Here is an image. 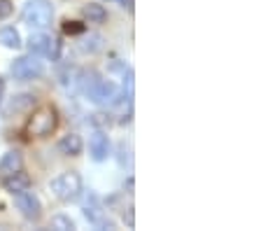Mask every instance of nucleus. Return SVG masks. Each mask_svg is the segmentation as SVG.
Segmentation results:
<instances>
[{
	"label": "nucleus",
	"instance_id": "obj_13",
	"mask_svg": "<svg viewBox=\"0 0 261 231\" xmlns=\"http://www.w3.org/2000/svg\"><path fill=\"white\" fill-rule=\"evenodd\" d=\"M82 17L87 19L89 23H105L108 21V10L100 3H87L82 7Z\"/></svg>",
	"mask_w": 261,
	"mask_h": 231
},
{
	"label": "nucleus",
	"instance_id": "obj_10",
	"mask_svg": "<svg viewBox=\"0 0 261 231\" xmlns=\"http://www.w3.org/2000/svg\"><path fill=\"white\" fill-rule=\"evenodd\" d=\"M23 168V157L21 152H16V149H10V152L3 154V159H0V175H10V173H16Z\"/></svg>",
	"mask_w": 261,
	"mask_h": 231
},
{
	"label": "nucleus",
	"instance_id": "obj_14",
	"mask_svg": "<svg viewBox=\"0 0 261 231\" xmlns=\"http://www.w3.org/2000/svg\"><path fill=\"white\" fill-rule=\"evenodd\" d=\"M0 44L3 47H7V49H21V35H19V31L16 28H12V26H7V28H3L0 31Z\"/></svg>",
	"mask_w": 261,
	"mask_h": 231
},
{
	"label": "nucleus",
	"instance_id": "obj_18",
	"mask_svg": "<svg viewBox=\"0 0 261 231\" xmlns=\"http://www.w3.org/2000/svg\"><path fill=\"white\" fill-rule=\"evenodd\" d=\"M91 124L98 129H110L112 126V115H108V112H96V115H91Z\"/></svg>",
	"mask_w": 261,
	"mask_h": 231
},
{
	"label": "nucleus",
	"instance_id": "obj_4",
	"mask_svg": "<svg viewBox=\"0 0 261 231\" xmlns=\"http://www.w3.org/2000/svg\"><path fill=\"white\" fill-rule=\"evenodd\" d=\"M10 70H12V77H14L16 82H33V80H38V77L44 72V66L38 56L31 54V56L16 59L14 63H12Z\"/></svg>",
	"mask_w": 261,
	"mask_h": 231
},
{
	"label": "nucleus",
	"instance_id": "obj_1",
	"mask_svg": "<svg viewBox=\"0 0 261 231\" xmlns=\"http://www.w3.org/2000/svg\"><path fill=\"white\" fill-rule=\"evenodd\" d=\"M59 126V112L54 105H40L38 110H33L28 117L26 133L31 138H49Z\"/></svg>",
	"mask_w": 261,
	"mask_h": 231
},
{
	"label": "nucleus",
	"instance_id": "obj_5",
	"mask_svg": "<svg viewBox=\"0 0 261 231\" xmlns=\"http://www.w3.org/2000/svg\"><path fill=\"white\" fill-rule=\"evenodd\" d=\"M82 213L96 229H114V220L108 217V210H105V206L100 203V198L96 194L87 196V201L82 203Z\"/></svg>",
	"mask_w": 261,
	"mask_h": 231
},
{
	"label": "nucleus",
	"instance_id": "obj_7",
	"mask_svg": "<svg viewBox=\"0 0 261 231\" xmlns=\"http://www.w3.org/2000/svg\"><path fill=\"white\" fill-rule=\"evenodd\" d=\"M14 206L28 222H38L40 217H42V203H40V198L33 192H28V189L14 194Z\"/></svg>",
	"mask_w": 261,
	"mask_h": 231
},
{
	"label": "nucleus",
	"instance_id": "obj_17",
	"mask_svg": "<svg viewBox=\"0 0 261 231\" xmlns=\"http://www.w3.org/2000/svg\"><path fill=\"white\" fill-rule=\"evenodd\" d=\"M63 33L65 35H82L84 31H87V23H82V21H72V19H65L63 21Z\"/></svg>",
	"mask_w": 261,
	"mask_h": 231
},
{
	"label": "nucleus",
	"instance_id": "obj_21",
	"mask_svg": "<svg viewBox=\"0 0 261 231\" xmlns=\"http://www.w3.org/2000/svg\"><path fill=\"white\" fill-rule=\"evenodd\" d=\"M3 96H5V80L0 77V103H3Z\"/></svg>",
	"mask_w": 261,
	"mask_h": 231
},
{
	"label": "nucleus",
	"instance_id": "obj_20",
	"mask_svg": "<svg viewBox=\"0 0 261 231\" xmlns=\"http://www.w3.org/2000/svg\"><path fill=\"white\" fill-rule=\"evenodd\" d=\"M108 3H114V5L124 7V10H128V12L136 10V0H108Z\"/></svg>",
	"mask_w": 261,
	"mask_h": 231
},
{
	"label": "nucleus",
	"instance_id": "obj_2",
	"mask_svg": "<svg viewBox=\"0 0 261 231\" xmlns=\"http://www.w3.org/2000/svg\"><path fill=\"white\" fill-rule=\"evenodd\" d=\"M49 192L54 194L61 203H70V201L80 198L82 194V175L75 171L61 173V175H56L49 182Z\"/></svg>",
	"mask_w": 261,
	"mask_h": 231
},
{
	"label": "nucleus",
	"instance_id": "obj_9",
	"mask_svg": "<svg viewBox=\"0 0 261 231\" xmlns=\"http://www.w3.org/2000/svg\"><path fill=\"white\" fill-rule=\"evenodd\" d=\"M3 185H5V192H10L12 196H14V194H19V192L31 187V175L23 173V168H21V171L5 175V182H3Z\"/></svg>",
	"mask_w": 261,
	"mask_h": 231
},
{
	"label": "nucleus",
	"instance_id": "obj_19",
	"mask_svg": "<svg viewBox=\"0 0 261 231\" xmlns=\"http://www.w3.org/2000/svg\"><path fill=\"white\" fill-rule=\"evenodd\" d=\"M12 12H14V3L12 0H0V19L12 17Z\"/></svg>",
	"mask_w": 261,
	"mask_h": 231
},
{
	"label": "nucleus",
	"instance_id": "obj_15",
	"mask_svg": "<svg viewBox=\"0 0 261 231\" xmlns=\"http://www.w3.org/2000/svg\"><path fill=\"white\" fill-rule=\"evenodd\" d=\"M49 226L56 231H70V229H75V222H72L68 215H54L51 222H49Z\"/></svg>",
	"mask_w": 261,
	"mask_h": 231
},
{
	"label": "nucleus",
	"instance_id": "obj_8",
	"mask_svg": "<svg viewBox=\"0 0 261 231\" xmlns=\"http://www.w3.org/2000/svg\"><path fill=\"white\" fill-rule=\"evenodd\" d=\"M89 154H91V159L98 161V164L110 157V138L105 136L100 129H98L91 136V140H89Z\"/></svg>",
	"mask_w": 261,
	"mask_h": 231
},
{
	"label": "nucleus",
	"instance_id": "obj_12",
	"mask_svg": "<svg viewBox=\"0 0 261 231\" xmlns=\"http://www.w3.org/2000/svg\"><path fill=\"white\" fill-rule=\"evenodd\" d=\"M35 105V96L33 94H19L10 100L7 105V115H21V112H31Z\"/></svg>",
	"mask_w": 261,
	"mask_h": 231
},
{
	"label": "nucleus",
	"instance_id": "obj_11",
	"mask_svg": "<svg viewBox=\"0 0 261 231\" xmlns=\"http://www.w3.org/2000/svg\"><path fill=\"white\" fill-rule=\"evenodd\" d=\"M82 149H84V143L77 133H68L59 140V152L65 154V157H80Z\"/></svg>",
	"mask_w": 261,
	"mask_h": 231
},
{
	"label": "nucleus",
	"instance_id": "obj_3",
	"mask_svg": "<svg viewBox=\"0 0 261 231\" xmlns=\"http://www.w3.org/2000/svg\"><path fill=\"white\" fill-rule=\"evenodd\" d=\"M54 19V7L49 0H28L21 12V21L31 28H47Z\"/></svg>",
	"mask_w": 261,
	"mask_h": 231
},
{
	"label": "nucleus",
	"instance_id": "obj_6",
	"mask_svg": "<svg viewBox=\"0 0 261 231\" xmlns=\"http://www.w3.org/2000/svg\"><path fill=\"white\" fill-rule=\"evenodd\" d=\"M28 52L35 56H47V59L56 61L61 54V40L51 38L47 33H33L28 38Z\"/></svg>",
	"mask_w": 261,
	"mask_h": 231
},
{
	"label": "nucleus",
	"instance_id": "obj_16",
	"mask_svg": "<svg viewBox=\"0 0 261 231\" xmlns=\"http://www.w3.org/2000/svg\"><path fill=\"white\" fill-rule=\"evenodd\" d=\"M100 47H103V38H100V35H89V38H84V40H82V44H80V49L82 52H89V54L98 52Z\"/></svg>",
	"mask_w": 261,
	"mask_h": 231
}]
</instances>
